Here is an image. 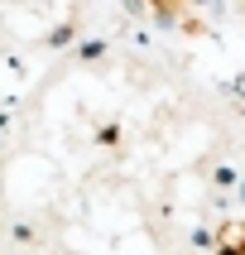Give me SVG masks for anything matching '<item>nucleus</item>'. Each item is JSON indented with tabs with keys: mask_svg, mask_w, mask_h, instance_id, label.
Wrapping results in <instances>:
<instances>
[{
	"mask_svg": "<svg viewBox=\"0 0 245 255\" xmlns=\"http://www.w3.org/2000/svg\"><path fill=\"white\" fill-rule=\"evenodd\" d=\"M149 5H154L159 14H168V19H178V14H183V0H149Z\"/></svg>",
	"mask_w": 245,
	"mask_h": 255,
	"instance_id": "f257e3e1",
	"label": "nucleus"
},
{
	"mask_svg": "<svg viewBox=\"0 0 245 255\" xmlns=\"http://www.w3.org/2000/svg\"><path fill=\"white\" fill-rule=\"evenodd\" d=\"M221 255H245V236H231V241L221 246Z\"/></svg>",
	"mask_w": 245,
	"mask_h": 255,
	"instance_id": "f03ea898",
	"label": "nucleus"
}]
</instances>
